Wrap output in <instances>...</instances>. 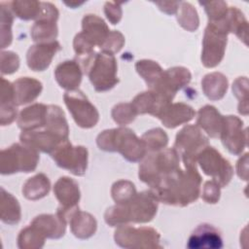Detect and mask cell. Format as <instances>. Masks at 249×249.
<instances>
[{
  "label": "cell",
  "mask_w": 249,
  "mask_h": 249,
  "mask_svg": "<svg viewBox=\"0 0 249 249\" xmlns=\"http://www.w3.org/2000/svg\"><path fill=\"white\" fill-rule=\"evenodd\" d=\"M200 184L201 177L196 165H189L172 174L152 193L165 204L186 206L199 196Z\"/></svg>",
  "instance_id": "obj_1"
},
{
  "label": "cell",
  "mask_w": 249,
  "mask_h": 249,
  "mask_svg": "<svg viewBox=\"0 0 249 249\" xmlns=\"http://www.w3.org/2000/svg\"><path fill=\"white\" fill-rule=\"evenodd\" d=\"M158 198L152 191L136 193L129 200L108 208L104 214L105 222L111 227L128 223H148L158 210Z\"/></svg>",
  "instance_id": "obj_2"
},
{
  "label": "cell",
  "mask_w": 249,
  "mask_h": 249,
  "mask_svg": "<svg viewBox=\"0 0 249 249\" xmlns=\"http://www.w3.org/2000/svg\"><path fill=\"white\" fill-rule=\"evenodd\" d=\"M96 144L100 150L107 152H119L128 161L141 160L147 153L142 139L129 128L119 127L102 131L96 138Z\"/></svg>",
  "instance_id": "obj_3"
},
{
  "label": "cell",
  "mask_w": 249,
  "mask_h": 249,
  "mask_svg": "<svg viewBox=\"0 0 249 249\" xmlns=\"http://www.w3.org/2000/svg\"><path fill=\"white\" fill-rule=\"evenodd\" d=\"M180 168V156L169 148L149 155L139 165L138 176L153 191Z\"/></svg>",
  "instance_id": "obj_4"
},
{
  "label": "cell",
  "mask_w": 249,
  "mask_h": 249,
  "mask_svg": "<svg viewBox=\"0 0 249 249\" xmlns=\"http://www.w3.org/2000/svg\"><path fill=\"white\" fill-rule=\"evenodd\" d=\"M39 161L38 151L21 143L13 144L0 153V172L9 175L16 172H31Z\"/></svg>",
  "instance_id": "obj_5"
},
{
  "label": "cell",
  "mask_w": 249,
  "mask_h": 249,
  "mask_svg": "<svg viewBox=\"0 0 249 249\" xmlns=\"http://www.w3.org/2000/svg\"><path fill=\"white\" fill-rule=\"evenodd\" d=\"M117 68V60L114 54L101 52L93 55L87 73L95 90L106 91L118 84Z\"/></svg>",
  "instance_id": "obj_6"
},
{
  "label": "cell",
  "mask_w": 249,
  "mask_h": 249,
  "mask_svg": "<svg viewBox=\"0 0 249 249\" xmlns=\"http://www.w3.org/2000/svg\"><path fill=\"white\" fill-rule=\"evenodd\" d=\"M228 30L222 21L208 22L202 40L201 61L207 68L217 66L224 57Z\"/></svg>",
  "instance_id": "obj_7"
},
{
  "label": "cell",
  "mask_w": 249,
  "mask_h": 249,
  "mask_svg": "<svg viewBox=\"0 0 249 249\" xmlns=\"http://www.w3.org/2000/svg\"><path fill=\"white\" fill-rule=\"evenodd\" d=\"M208 146L207 137L197 125L184 126L176 135L174 149L182 158L185 166L196 165L198 153Z\"/></svg>",
  "instance_id": "obj_8"
},
{
  "label": "cell",
  "mask_w": 249,
  "mask_h": 249,
  "mask_svg": "<svg viewBox=\"0 0 249 249\" xmlns=\"http://www.w3.org/2000/svg\"><path fill=\"white\" fill-rule=\"evenodd\" d=\"M114 239L123 248H161L160 235L153 228L120 226L115 231Z\"/></svg>",
  "instance_id": "obj_9"
},
{
  "label": "cell",
  "mask_w": 249,
  "mask_h": 249,
  "mask_svg": "<svg viewBox=\"0 0 249 249\" xmlns=\"http://www.w3.org/2000/svg\"><path fill=\"white\" fill-rule=\"evenodd\" d=\"M196 162L199 163L202 171L212 177V180L221 188L226 187L232 177L233 169L230 161L211 146H206L198 153Z\"/></svg>",
  "instance_id": "obj_10"
},
{
  "label": "cell",
  "mask_w": 249,
  "mask_h": 249,
  "mask_svg": "<svg viewBox=\"0 0 249 249\" xmlns=\"http://www.w3.org/2000/svg\"><path fill=\"white\" fill-rule=\"evenodd\" d=\"M63 99L77 125L83 128H90L98 123V111L83 91L78 89L67 90L63 95Z\"/></svg>",
  "instance_id": "obj_11"
},
{
  "label": "cell",
  "mask_w": 249,
  "mask_h": 249,
  "mask_svg": "<svg viewBox=\"0 0 249 249\" xmlns=\"http://www.w3.org/2000/svg\"><path fill=\"white\" fill-rule=\"evenodd\" d=\"M56 164L76 176H83L88 167V150L84 146H73L68 140L60 143L51 154Z\"/></svg>",
  "instance_id": "obj_12"
},
{
  "label": "cell",
  "mask_w": 249,
  "mask_h": 249,
  "mask_svg": "<svg viewBox=\"0 0 249 249\" xmlns=\"http://www.w3.org/2000/svg\"><path fill=\"white\" fill-rule=\"evenodd\" d=\"M58 11L51 3L41 2V13L34 25L31 27V37L37 43H49L55 41L57 36L56 20Z\"/></svg>",
  "instance_id": "obj_13"
},
{
  "label": "cell",
  "mask_w": 249,
  "mask_h": 249,
  "mask_svg": "<svg viewBox=\"0 0 249 249\" xmlns=\"http://www.w3.org/2000/svg\"><path fill=\"white\" fill-rule=\"evenodd\" d=\"M220 138L231 154L240 155L247 145V133L243 128V122L236 116L224 117Z\"/></svg>",
  "instance_id": "obj_14"
},
{
  "label": "cell",
  "mask_w": 249,
  "mask_h": 249,
  "mask_svg": "<svg viewBox=\"0 0 249 249\" xmlns=\"http://www.w3.org/2000/svg\"><path fill=\"white\" fill-rule=\"evenodd\" d=\"M53 194L60 203L57 213L67 222V217L77 208L80 199L78 183L67 176L60 177L53 186Z\"/></svg>",
  "instance_id": "obj_15"
},
{
  "label": "cell",
  "mask_w": 249,
  "mask_h": 249,
  "mask_svg": "<svg viewBox=\"0 0 249 249\" xmlns=\"http://www.w3.org/2000/svg\"><path fill=\"white\" fill-rule=\"evenodd\" d=\"M192 75L190 71L181 66L172 67L162 72L156 86L151 89L164 96L169 101H172L176 92L188 85Z\"/></svg>",
  "instance_id": "obj_16"
},
{
  "label": "cell",
  "mask_w": 249,
  "mask_h": 249,
  "mask_svg": "<svg viewBox=\"0 0 249 249\" xmlns=\"http://www.w3.org/2000/svg\"><path fill=\"white\" fill-rule=\"evenodd\" d=\"M60 48V44L57 41L37 43L36 45L31 46L26 53L28 67L33 71L46 70Z\"/></svg>",
  "instance_id": "obj_17"
},
{
  "label": "cell",
  "mask_w": 249,
  "mask_h": 249,
  "mask_svg": "<svg viewBox=\"0 0 249 249\" xmlns=\"http://www.w3.org/2000/svg\"><path fill=\"white\" fill-rule=\"evenodd\" d=\"M20 142L37 150L38 152L52 154L54 149L63 141L53 133L44 130H27L22 131L19 135Z\"/></svg>",
  "instance_id": "obj_18"
},
{
  "label": "cell",
  "mask_w": 249,
  "mask_h": 249,
  "mask_svg": "<svg viewBox=\"0 0 249 249\" xmlns=\"http://www.w3.org/2000/svg\"><path fill=\"white\" fill-rule=\"evenodd\" d=\"M187 247L190 249H219L223 247V239L212 225L201 224L189 237Z\"/></svg>",
  "instance_id": "obj_19"
},
{
  "label": "cell",
  "mask_w": 249,
  "mask_h": 249,
  "mask_svg": "<svg viewBox=\"0 0 249 249\" xmlns=\"http://www.w3.org/2000/svg\"><path fill=\"white\" fill-rule=\"evenodd\" d=\"M66 220L57 212L55 214H41L36 216L31 225L34 226L46 238L58 239L66 231Z\"/></svg>",
  "instance_id": "obj_20"
},
{
  "label": "cell",
  "mask_w": 249,
  "mask_h": 249,
  "mask_svg": "<svg viewBox=\"0 0 249 249\" xmlns=\"http://www.w3.org/2000/svg\"><path fill=\"white\" fill-rule=\"evenodd\" d=\"M169 103L171 101L151 89L137 94L131 102L137 114H150L157 118Z\"/></svg>",
  "instance_id": "obj_21"
},
{
  "label": "cell",
  "mask_w": 249,
  "mask_h": 249,
  "mask_svg": "<svg viewBox=\"0 0 249 249\" xmlns=\"http://www.w3.org/2000/svg\"><path fill=\"white\" fill-rule=\"evenodd\" d=\"M195 110L185 103H169L158 116L162 124L168 128H174L194 119Z\"/></svg>",
  "instance_id": "obj_22"
},
{
  "label": "cell",
  "mask_w": 249,
  "mask_h": 249,
  "mask_svg": "<svg viewBox=\"0 0 249 249\" xmlns=\"http://www.w3.org/2000/svg\"><path fill=\"white\" fill-rule=\"evenodd\" d=\"M81 65L76 60H66L59 63L54 70L57 84L64 89H77L82 81Z\"/></svg>",
  "instance_id": "obj_23"
},
{
  "label": "cell",
  "mask_w": 249,
  "mask_h": 249,
  "mask_svg": "<svg viewBox=\"0 0 249 249\" xmlns=\"http://www.w3.org/2000/svg\"><path fill=\"white\" fill-rule=\"evenodd\" d=\"M83 36L93 46L99 48L107 39L110 30L105 21L96 15H87L82 21Z\"/></svg>",
  "instance_id": "obj_24"
},
{
  "label": "cell",
  "mask_w": 249,
  "mask_h": 249,
  "mask_svg": "<svg viewBox=\"0 0 249 249\" xmlns=\"http://www.w3.org/2000/svg\"><path fill=\"white\" fill-rule=\"evenodd\" d=\"M14 99L17 106L35 100L43 89L42 83L30 77H21L13 83Z\"/></svg>",
  "instance_id": "obj_25"
},
{
  "label": "cell",
  "mask_w": 249,
  "mask_h": 249,
  "mask_svg": "<svg viewBox=\"0 0 249 249\" xmlns=\"http://www.w3.org/2000/svg\"><path fill=\"white\" fill-rule=\"evenodd\" d=\"M48 113V106L42 103H35L24 108L18 115V125L22 131L35 130L45 126Z\"/></svg>",
  "instance_id": "obj_26"
},
{
  "label": "cell",
  "mask_w": 249,
  "mask_h": 249,
  "mask_svg": "<svg viewBox=\"0 0 249 249\" xmlns=\"http://www.w3.org/2000/svg\"><path fill=\"white\" fill-rule=\"evenodd\" d=\"M224 123V116H222L214 106L205 105L197 112L196 124L202 128L210 137H220Z\"/></svg>",
  "instance_id": "obj_27"
},
{
  "label": "cell",
  "mask_w": 249,
  "mask_h": 249,
  "mask_svg": "<svg viewBox=\"0 0 249 249\" xmlns=\"http://www.w3.org/2000/svg\"><path fill=\"white\" fill-rule=\"evenodd\" d=\"M67 223L70 224L72 233L81 239H87L92 236L97 228L95 218L89 213L81 211L79 208L71 213Z\"/></svg>",
  "instance_id": "obj_28"
},
{
  "label": "cell",
  "mask_w": 249,
  "mask_h": 249,
  "mask_svg": "<svg viewBox=\"0 0 249 249\" xmlns=\"http://www.w3.org/2000/svg\"><path fill=\"white\" fill-rule=\"evenodd\" d=\"M1 125H9L17 117V105L14 99L13 84L4 78L1 79Z\"/></svg>",
  "instance_id": "obj_29"
},
{
  "label": "cell",
  "mask_w": 249,
  "mask_h": 249,
  "mask_svg": "<svg viewBox=\"0 0 249 249\" xmlns=\"http://www.w3.org/2000/svg\"><path fill=\"white\" fill-rule=\"evenodd\" d=\"M45 129L58 136L62 140H68L69 127L64 112L59 106L48 105Z\"/></svg>",
  "instance_id": "obj_30"
},
{
  "label": "cell",
  "mask_w": 249,
  "mask_h": 249,
  "mask_svg": "<svg viewBox=\"0 0 249 249\" xmlns=\"http://www.w3.org/2000/svg\"><path fill=\"white\" fill-rule=\"evenodd\" d=\"M201 88L207 98L210 100H219L227 92L228 79L222 73L212 72L203 77Z\"/></svg>",
  "instance_id": "obj_31"
},
{
  "label": "cell",
  "mask_w": 249,
  "mask_h": 249,
  "mask_svg": "<svg viewBox=\"0 0 249 249\" xmlns=\"http://www.w3.org/2000/svg\"><path fill=\"white\" fill-rule=\"evenodd\" d=\"M1 221L7 225H16L20 220V206L18 199L1 188Z\"/></svg>",
  "instance_id": "obj_32"
},
{
  "label": "cell",
  "mask_w": 249,
  "mask_h": 249,
  "mask_svg": "<svg viewBox=\"0 0 249 249\" xmlns=\"http://www.w3.org/2000/svg\"><path fill=\"white\" fill-rule=\"evenodd\" d=\"M50 188L51 183L49 178L45 174L39 173L24 183L22 194L29 200H37L46 196L50 192Z\"/></svg>",
  "instance_id": "obj_33"
},
{
  "label": "cell",
  "mask_w": 249,
  "mask_h": 249,
  "mask_svg": "<svg viewBox=\"0 0 249 249\" xmlns=\"http://www.w3.org/2000/svg\"><path fill=\"white\" fill-rule=\"evenodd\" d=\"M225 21L229 33H235V35L247 45L248 24L243 14L236 8H229Z\"/></svg>",
  "instance_id": "obj_34"
},
{
  "label": "cell",
  "mask_w": 249,
  "mask_h": 249,
  "mask_svg": "<svg viewBox=\"0 0 249 249\" xmlns=\"http://www.w3.org/2000/svg\"><path fill=\"white\" fill-rule=\"evenodd\" d=\"M135 69L137 73L144 79L150 89L156 86L163 72L161 67L156 61L150 59L138 60L135 64Z\"/></svg>",
  "instance_id": "obj_35"
},
{
  "label": "cell",
  "mask_w": 249,
  "mask_h": 249,
  "mask_svg": "<svg viewBox=\"0 0 249 249\" xmlns=\"http://www.w3.org/2000/svg\"><path fill=\"white\" fill-rule=\"evenodd\" d=\"M46 237L31 224L22 229L18 236V246L20 249H40L45 244Z\"/></svg>",
  "instance_id": "obj_36"
},
{
  "label": "cell",
  "mask_w": 249,
  "mask_h": 249,
  "mask_svg": "<svg viewBox=\"0 0 249 249\" xmlns=\"http://www.w3.org/2000/svg\"><path fill=\"white\" fill-rule=\"evenodd\" d=\"M11 10L19 18L28 20L37 18L41 13V2L37 1H13Z\"/></svg>",
  "instance_id": "obj_37"
},
{
  "label": "cell",
  "mask_w": 249,
  "mask_h": 249,
  "mask_svg": "<svg viewBox=\"0 0 249 249\" xmlns=\"http://www.w3.org/2000/svg\"><path fill=\"white\" fill-rule=\"evenodd\" d=\"M147 151L158 152L164 149L168 143V137L161 128H153L146 131L142 137Z\"/></svg>",
  "instance_id": "obj_38"
},
{
  "label": "cell",
  "mask_w": 249,
  "mask_h": 249,
  "mask_svg": "<svg viewBox=\"0 0 249 249\" xmlns=\"http://www.w3.org/2000/svg\"><path fill=\"white\" fill-rule=\"evenodd\" d=\"M180 4L181 7L178 10L177 16L180 25L189 31L196 30L199 24V19L196 9L191 4L186 2H182Z\"/></svg>",
  "instance_id": "obj_39"
},
{
  "label": "cell",
  "mask_w": 249,
  "mask_h": 249,
  "mask_svg": "<svg viewBox=\"0 0 249 249\" xmlns=\"http://www.w3.org/2000/svg\"><path fill=\"white\" fill-rule=\"evenodd\" d=\"M133 183L126 180H120L112 186L111 195L116 203H124L129 200L136 194Z\"/></svg>",
  "instance_id": "obj_40"
},
{
  "label": "cell",
  "mask_w": 249,
  "mask_h": 249,
  "mask_svg": "<svg viewBox=\"0 0 249 249\" xmlns=\"http://www.w3.org/2000/svg\"><path fill=\"white\" fill-rule=\"evenodd\" d=\"M232 91L239 100L238 112L242 115L248 114V80L246 77L237 78L232 84Z\"/></svg>",
  "instance_id": "obj_41"
},
{
  "label": "cell",
  "mask_w": 249,
  "mask_h": 249,
  "mask_svg": "<svg viewBox=\"0 0 249 249\" xmlns=\"http://www.w3.org/2000/svg\"><path fill=\"white\" fill-rule=\"evenodd\" d=\"M136 116L137 112L131 103H120L112 110V118L120 125L133 122Z\"/></svg>",
  "instance_id": "obj_42"
},
{
  "label": "cell",
  "mask_w": 249,
  "mask_h": 249,
  "mask_svg": "<svg viewBox=\"0 0 249 249\" xmlns=\"http://www.w3.org/2000/svg\"><path fill=\"white\" fill-rule=\"evenodd\" d=\"M12 12L1 3V48L5 49L12 42Z\"/></svg>",
  "instance_id": "obj_43"
},
{
  "label": "cell",
  "mask_w": 249,
  "mask_h": 249,
  "mask_svg": "<svg viewBox=\"0 0 249 249\" xmlns=\"http://www.w3.org/2000/svg\"><path fill=\"white\" fill-rule=\"evenodd\" d=\"M200 4L205 7L204 9L208 16L209 22H216L223 19L226 17L229 9L227 8V4L222 1L207 2V3L203 2Z\"/></svg>",
  "instance_id": "obj_44"
},
{
  "label": "cell",
  "mask_w": 249,
  "mask_h": 249,
  "mask_svg": "<svg viewBox=\"0 0 249 249\" xmlns=\"http://www.w3.org/2000/svg\"><path fill=\"white\" fill-rule=\"evenodd\" d=\"M124 44V35L116 30L110 31L107 39L103 43V45L100 47L102 52H106L109 53H118Z\"/></svg>",
  "instance_id": "obj_45"
},
{
  "label": "cell",
  "mask_w": 249,
  "mask_h": 249,
  "mask_svg": "<svg viewBox=\"0 0 249 249\" xmlns=\"http://www.w3.org/2000/svg\"><path fill=\"white\" fill-rule=\"evenodd\" d=\"M19 67V58L17 53L13 52H2L1 53V73L13 74Z\"/></svg>",
  "instance_id": "obj_46"
},
{
  "label": "cell",
  "mask_w": 249,
  "mask_h": 249,
  "mask_svg": "<svg viewBox=\"0 0 249 249\" xmlns=\"http://www.w3.org/2000/svg\"><path fill=\"white\" fill-rule=\"evenodd\" d=\"M220 186L215 181H207L203 186L202 198L207 203H216L220 198Z\"/></svg>",
  "instance_id": "obj_47"
},
{
  "label": "cell",
  "mask_w": 249,
  "mask_h": 249,
  "mask_svg": "<svg viewBox=\"0 0 249 249\" xmlns=\"http://www.w3.org/2000/svg\"><path fill=\"white\" fill-rule=\"evenodd\" d=\"M105 15L112 24H117L122 18V9L115 2H107L104 8Z\"/></svg>",
  "instance_id": "obj_48"
},
{
  "label": "cell",
  "mask_w": 249,
  "mask_h": 249,
  "mask_svg": "<svg viewBox=\"0 0 249 249\" xmlns=\"http://www.w3.org/2000/svg\"><path fill=\"white\" fill-rule=\"evenodd\" d=\"M247 163H248V154H245L243 158H241L236 164V171L237 175L242 179V180H247L248 178V168H247Z\"/></svg>",
  "instance_id": "obj_49"
}]
</instances>
